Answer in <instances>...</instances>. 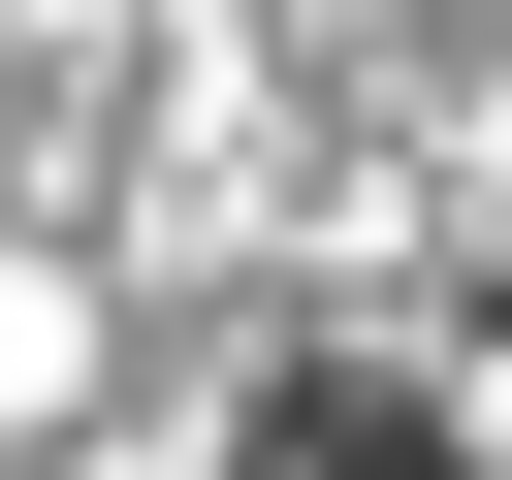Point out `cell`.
Masks as SVG:
<instances>
[{
  "label": "cell",
  "instance_id": "6da1fadb",
  "mask_svg": "<svg viewBox=\"0 0 512 480\" xmlns=\"http://www.w3.org/2000/svg\"><path fill=\"white\" fill-rule=\"evenodd\" d=\"M256 480H416V416H288V448H256Z\"/></svg>",
  "mask_w": 512,
  "mask_h": 480
}]
</instances>
